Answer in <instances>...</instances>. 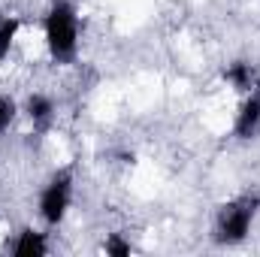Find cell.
I'll use <instances>...</instances> for the list:
<instances>
[{
	"instance_id": "52a82bcc",
	"label": "cell",
	"mask_w": 260,
	"mask_h": 257,
	"mask_svg": "<svg viewBox=\"0 0 260 257\" xmlns=\"http://www.w3.org/2000/svg\"><path fill=\"white\" fill-rule=\"evenodd\" d=\"M49 251V242H46V233L34 230V227H24L15 242H12V254L15 257H43Z\"/></svg>"
},
{
	"instance_id": "3957f363",
	"label": "cell",
	"mask_w": 260,
	"mask_h": 257,
	"mask_svg": "<svg viewBox=\"0 0 260 257\" xmlns=\"http://www.w3.org/2000/svg\"><path fill=\"white\" fill-rule=\"evenodd\" d=\"M70 200H73V173L70 170H61V173H55L46 182V188L40 194V218L49 227H58L67 218Z\"/></svg>"
},
{
	"instance_id": "ba28073f",
	"label": "cell",
	"mask_w": 260,
	"mask_h": 257,
	"mask_svg": "<svg viewBox=\"0 0 260 257\" xmlns=\"http://www.w3.org/2000/svg\"><path fill=\"white\" fill-rule=\"evenodd\" d=\"M18 30H21V18H18V15H3V18H0V64L9 58Z\"/></svg>"
},
{
	"instance_id": "5b68a950",
	"label": "cell",
	"mask_w": 260,
	"mask_h": 257,
	"mask_svg": "<svg viewBox=\"0 0 260 257\" xmlns=\"http://www.w3.org/2000/svg\"><path fill=\"white\" fill-rule=\"evenodd\" d=\"M24 115L30 118L34 127H49L52 118H55V100L49 94H43V91H34L24 100Z\"/></svg>"
},
{
	"instance_id": "6da1fadb",
	"label": "cell",
	"mask_w": 260,
	"mask_h": 257,
	"mask_svg": "<svg viewBox=\"0 0 260 257\" xmlns=\"http://www.w3.org/2000/svg\"><path fill=\"white\" fill-rule=\"evenodd\" d=\"M43 34H46V49L55 64H73L79 52V15L73 3L55 0L43 18Z\"/></svg>"
},
{
	"instance_id": "7a4b0ae2",
	"label": "cell",
	"mask_w": 260,
	"mask_h": 257,
	"mask_svg": "<svg viewBox=\"0 0 260 257\" xmlns=\"http://www.w3.org/2000/svg\"><path fill=\"white\" fill-rule=\"evenodd\" d=\"M257 209H260V194H245V197H236V200L224 203L218 209V218H215V239L221 245H239L251 233Z\"/></svg>"
},
{
	"instance_id": "8992f818",
	"label": "cell",
	"mask_w": 260,
	"mask_h": 257,
	"mask_svg": "<svg viewBox=\"0 0 260 257\" xmlns=\"http://www.w3.org/2000/svg\"><path fill=\"white\" fill-rule=\"evenodd\" d=\"M224 82L230 85V88H236V91H242V94H248L251 88H257V70L254 64H248V61H233V64L224 67Z\"/></svg>"
},
{
	"instance_id": "277c9868",
	"label": "cell",
	"mask_w": 260,
	"mask_h": 257,
	"mask_svg": "<svg viewBox=\"0 0 260 257\" xmlns=\"http://www.w3.org/2000/svg\"><path fill=\"white\" fill-rule=\"evenodd\" d=\"M260 130V85L251 88L245 94V100L239 103V112H236V121H233V136L236 139H251L257 136Z\"/></svg>"
},
{
	"instance_id": "30bf717a",
	"label": "cell",
	"mask_w": 260,
	"mask_h": 257,
	"mask_svg": "<svg viewBox=\"0 0 260 257\" xmlns=\"http://www.w3.org/2000/svg\"><path fill=\"white\" fill-rule=\"evenodd\" d=\"M15 115H18V103L12 97H0V136L12 127Z\"/></svg>"
},
{
	"instance_id": "9c48e42d",
	"label": "cell",
	"mask_w": 260,
	"mask_h": 257,
	"mask_svg": "<svg viewBox=\"0 0 260 257\" xmlns=\"http://www.w3.org/2000/svg\"><path fill=\"white\" fill-rule=\"evenodd\" d=\"M103 251H106L109 257H130V254H133V245H130L121 233H112V236H106Z\"/></svg>"
}]
</instances>
